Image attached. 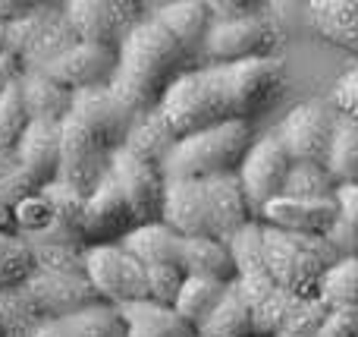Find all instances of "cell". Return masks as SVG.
I'll use <instances>...</instances> for the list:
<instances>
[{
    "mask_svg": "<svg viewBox=\"0 0 358 337\" xmlns=\"http://www.w3.org/2000/svg\"><path fill=\"white\" fill-rule=\"evenodd\" d=\"M35 271V252L19 233H0V294L19 290Z\"/></svg>",
    "mask_w": 358,
    "mask_h": 337,
    "instance_id": "33",
    "label": "cell"
},
{
    "mask_svg": "<svg viewBox=\"0 0 358 337\" xmlns=\"http://www.w3.org/2000/svg\"><path fill=\"white\" fill-rule=\"evenodd\" d=\"M261 237H264V265L273 281L296 300H317L324 275L330 265L340 262L334 246L324 237L286 233L277 227H264Z\"/></svg>",
    "mask_w": 358,
    "mask_h": 337,
    "instance_id": "6",
    "label": "cell"
},
{
    "mask_svg": "<svg viewBox=\"0 0 358 337\" xmlns=\"http://www.w3.org/2000/svg\"><path fill=\"white\" fill-rule=\"evenodd\" d=\"M0 233H16V218L6 202H0Z\"/></svg>",
    "mask_w": 358,
    "mask_h": 337,
    "instance_id": "46",
    "label": "cell"
},
{
    "mask_svg": "<svg viewBox=\"0 0 358 337\" xmlns=\"http://www.w3.org/2000/svg\"><path fill=\"white\" fill-rule=\"evenodd\" d=\"M63 13L79 41L113 50H120L126 35L145 19L142 6L132 0H69Z\"/></svg>",
    "mask_w": 358,
    "mask_h": 337,
    "instance_id": "12",
    "label": "cell"
},
{
    "mask_svg": "<svg viewBox=\"0 0 358 337\" xmlns=\"http://www.w3.org/2000/svg\"><path fill=\"white\" fill-rule=\"evenodd\" d=\"M182 243L185 237H179L173 227L157 221V224L136 227L120 246L129 256H136L145 268H164V265H179L182 268Z\"/></svg>",
    "mask_w": 358,
    "mask_h": 337,
    "instance_id": "23",
    "label": "cell"
},
{
    "mask_svg": "<svg viewBox=\"0 0 358 337\" xmlns=\"http://www.w3.org/2000/svg\"><path fill=\"white\" fill-rule=\"evenodd\" d=\"M204 183V199H208V218H210V237L229 243L233 233H239L245 224L258 221L252 214V205L245 199L239 174L210 177Z\"/></svg>",
    "mask_w": 358,
    "mask_h": 337,
    "instance_id": "17",
    "label": "cell"
},
{
    "mask_svg": "<svg viewBox=\"0 0 358 337\" xmlns=\"http://www.w3.org/2000/svg\"><path fill=\"white\" fill-rule=\"evenodd\" d=\"M73 44H79V38L69 29L63 6L60 10L35 6L29 16L10 22V29H6V50L19 57L25 73H44Z\"/></svg>",
    "mask_w": 358,
    "mask_h": 337,
    "instance_id": "7",
    "label": "cell"
},
{
    "mask_svg": "<svg viewBox=\"0 0 358 337\" xmlns=\"http://www.w3.org/2000/svg\"><path fill=\"white\" fill-rule=\"evenodd\" d=\"M229 287L233 284H220V281H210V277H185L173 309L182 315L185 325L198 334L204 328V322L217 312V306L227 300Z\"/></svg>",
    "mask_w": 358,
    "mask_h": 337,
    "instance_id": "28",
    "label": "cell"
},
{
    "mask_svg": "<svg viewBox=\"0 0 358 337\" xmlns=\"http://www.w3.org/2000/svg\"><path fill=\"white\" fill-rule=\"evenodd\" d=\"M151 16H155L195 60H201V44L210 29L208 0H170V4L157 6Z\"/></svg>",
    "mask_w": 358,
    "mask_h": 337,
    "instance_id": "22",
    "label": "cell"
},
{
    "mask_svg": "<svg viewBox=\"0 0 358 337\" xmlns=\"http://www.w3.org/2000/svg\"><path fill=\"white\" fill-rule=\"evenodd\" d=\"M85 275L92 281L101 303L110 306H129L138 300H151L148 290V268L120 243L110 246H88L85 252Z\"/></svg>",
    "mask_w": 358,
    "mask_h": 337,
    "instance_id": "8",
    "label": "cell"
},
{
    "mask_svg": "<svg viewBox=\"0 0 358 337\" xmlns=\"http://www.w3.org/2000/svg\"><path fill=\"white\" fill-rule=\"evenodd\" d=\"M327 315L330 309L321 300H296L289 306V312H286L277 337H315Z\"/></svg>",
    "mask_w": 358,
    "mask_h": 337,
    "instance_id": "38",
    "label": "cell"
},
{
    "mask_svg": "<svg viewBox=\"0 0 358 337\" xmlns=\"http://www.w3.org/2000/svg\"><path fill=\"white\" fill-rule=\"evenodd\" d=\"M286 67L280 57L214 63L182 73L161 101V117L176 139L220 123H252L255 114L283 95Z\"/></svg>",
    "mask_w": 358,
    "mask_h": 337,
    "instance_id": "1",
    "label": "cell"
},
{
    "mask_svg": "<svg viewBox=\"0 0 358 337\" xmlns=\"http://www.w3.org/2000/svg\"><path fill=\"white\" fill-rule=\"evenodd\" d=\"M336 180L327 170V164H292L289 177H286L283 195L289 199H334Z\"/></svg>",
    "mask_w": 358,
    "mask_h": 337,
    "instance_id": "34",
    "label": "cell"
},
{
    "mask_svg": "<svg viewBox=\"0 0 358 337\" xmlns=\"http://www.w3.org/2000/svg\"><path fill=\"white\" fill-rule=\"evenodd\" d=\"M315 337H358V312H330Z\"/></svg>",
    "mask_w": 358,
    "mask_h": 337,
    "instance_id": "42",
    "label": "cell"
},
{
    "mask_svg": "<svg viewBox=\"0 0 358 337\" xmlns=\"http://www.w3.org/2000/svg\"><path fill=\"white\" fill-rule=\"evenodd\" d=\"M22 95L25 107H29L31 120H48V123H60L69 114L73 95L69 88H63L57 79H50L48 73H25L22 76Z\"/></svg>",
    "mask_w": 358,
    "mask_h": 337,
    "instance_id": "29",
    "label": "cell"
},
{
    "mask_svg": "<svg viewBox=\"0 0 358 337\" xmlns=\"http://www.w3.org/2000/svg\"><path fill=\"white\" fill-rule=\"evenodd\" d=\"M44 73L57 79L69 92H85V88H107L117 73V50L101 48V44H73L63 57H57Z\"/></svg>",
    "mask_w": 358,
    "mask_h": 337,
    "instance_id": "16",
    "label": "cell"
},
{
    "mask_svg": "<svg viewBox=\"0 0 358 337\" xmlns=\"http://www.w3.org/2000/svg\"><path fill=\"white\" fill-rule=\"evenodd\" d=\"M22 76H25V69H22V63H19V57L10 54V50H3V54H0V95H3L10 85L22 82Z\"/></svg>",
    "mask_w": 358,
    "mask_h": 337,
    "instance_id": "45",
    "label": "cell"
},
{
    "mask_svg": "<svg viewBox=\"0 0 358 337\" xmlns=\"http://www.w3.org/2000/svg\"><path fill=\"white\" fill-rule=\"evenodd\" d=\"M31 337H126V325L117 306L94 303L63 319L41 322Z\"/></svg>",
    "mask_w": 358,
    "mask_h": 337,
    "instance_id": "21",
    "label": "cell"
},
{
    "mask_svg": "<svg viewBox=\"0 0 358 337\" xmlns=\"http://www.w3.org/2000/svg\"><path fill=\"white\" fill-rule=\"evenodd\" d=\"M195 337H258L255 328V315L248 309L245 296L239 294V287H229L227 300L217 306V312L204 322V328Z\"/></svg>",
    "mask_w": 358,
    "mask_h": 337,
    "instance_id": "30",
    "label": "cell"
},
{
    "mask_svg": "<svg viewBox=\"0 0 358 337\" xmlns=\"http://www.w3.org/2000/svg\"><path fill=\"white\" fill-rule=\"evenodd\" d=\"M189 69H195V57L155 16H145L120 44L107 92L129 117H142L161 107L170 85Z\"/></svg>",
    "mask_w": 358,
    "mask_h": 337,
    "instance_id": "3",
    "label": "cell"
},
{
    "mask_svg": "<svg viewBox=\"0 0 358 337\" xmlns=\"http://www.w3.org/2000/svg\"><path fill=\"white\" fill-rule=\"evenodd\" d=\"M132 117L110 98L107 88H85L73 95L69 114L60 120L63 164L60 180L88 195L107 174L126 142Z\"/></svg>",
    "mask_w": 358,
    "mask_h": 337,
    "instance_id": "2",
    "label": "cell"
},
{
    "mask_svg": "<svg viewBox=\"0 0 358 337\" xmlns=\"http://www.w3.org/2000/svg\"><path fill=\"white\" fill-rule=\"evenodd\" d=\"M182 271L189 277H210L220 284H236V259L229 243L214 237H189L182 243Z\"/></svg>",
    "mask_w": 358,
    "mask_h": 337,
    "instance_id": "25",
    "label": "cell"
},
{
    "mask_svg": "<svg viewBox=\"0 0 358 337\" xmlns=\"http://www.w3.org/2000/svg\"><path fill=\"white\" fill-rule=\"evenodd\" d=\"M82 212H85V195L63 180H54L19 202L13 208V218H16V233L31 249L35 246L88 249L82 237Z\"/></svg>",
    "mask_w": 358,
    "mask_h": 337,
    "instance_id": "5",
    "label": "cell"
},
{
    "mask_svg": "<svg viewBox=\"0 0 358 337\" xmlns=\"http://www.w3.org/2000/svg\"><path fill=\"white\" fill-rule=\"evenodd\" d=\"M334 202H336V214L358 231V183H340L334 193Z\"/></svg>",
    "mask_w": 358,
    "mask_h": 337,
    "instance_id": "43",
    "label": "cell"
},
{
    "mask_svg": "<svg viewBox=\"0 0 358 337\" xmlns=\"http://www.w3.org/2000/svg\"><path fill=\"white\" fill-rule=\"evenodd\" d=\"M334 107L343 117L358 120V67H352L349 73H343L334 85Z\"/></svg>",
    "mask_w": 358,
    "mask_h": 337,
    "instance_id": "40",
    "label": "cell"
},
{
    "mask_svg": "<svg viewBox=\"0 0 358 337\" xmlns=\"http://www.w3.org/2000/svg\"><path fill=\"white\" fill-rule=\"evenodd\" d=\"M255 142L252 123H220L210 130L192 132L179 139L167 161L161 164L164 177L170 180H210L223 174H239L248 149Z\"/></svg>",
    "mask_w": 358,
    "mask_h": 337,
    "instance_id": "4",
    "label": "cell"
},
{
    "mask_svg": "<svg viewBox=\"0 0 358 337\" xmlns=\"http://www.w3.org/2000/svg\"><path fill=\"white\" fill-rule=\"evenodd\" d=\"M6 29H10V25H6L3 19H0V54L6 50Z\"/></svg>",
    "mask_w": 358,
    "mask_h": 337,
    "instance_id": "47",
    "label": "cell"
},
{
    "mask_svg": "<svg viewBox=\"0 0 358 337\" xmlns=\"http://www.w3.org/2000/svg\"><path fill=\"white\" fill-rule=\"evenodd\" d=\"M41 189V183L19 164L16 151L0 149V202H6L10 208H16L19 202H25L29 195H35Z\"/></svg>",
    "mask_w": 358,
    "mask_h": 337,
    "instance_id": "36",
    "label": "cell"
},
{
    "mask_svg": "<svg viewBox=\"0 0 358 337\" xmlns=\"http://www.w3.org/2000/svg\"><path fill=\"white\" fill-rule=\"evenodd\" d=\"M19 294L29 300V306L35 309V315L41 322L63 319V315H73L79 309L101 303L85 271H57L38 268V265L29 281L19 287Z\"/></svg>",
    "mask_w": 358,
    "mask_h": 337,
    "instance_id": "10",
    "label": "cell"
},
{
    "mask_svg": "<svg viewBox=\"0 0 358 337\" xmlns=\"http://www.w3.org/2000/svg\"><path fill=\"white\" fill-rule=\"evenodd\" d=\"M327 240L330 246H334V252L340 259H352V256H358V231L352 224H346L343 218H336L334 221V227L327 231Z\"/></svg>",
    "mask_w": 358,
    "mask_h": 337,
    "instance_id": "41",
    "label": "cell"
},
{
    "mask_svg": "<svg viewBox=\"0 0 358 337\" xmlns=\"http://www.w3.org/2000/svg\"><path fill=\"white\" fill-rule=\"evenodd\" d=\"M164 224L173 227L179 237H210L208 199L201 180H170L164 202Z\"/></svg>",
    "mask_w": 358,
    "mask_h": 337,
    "instance_id": "20",
    "label": "cell"
},
{
    "mask_svg": "<svg viewBox=\"0 0 358 337\" xmlns=\"http://www.w3.org/2000/svg\"><path fill=\"white\" fill-rule=\"evenodd\" d=\"M336 107L334 101L324 98H311L296 104L289 114L283 117L277 130V139L283 142L286 155L292 158V164H324L330 151V139L336 130Z\"/></svg>",
    "mask_w": 358,
    "mask_h": 337,
    "instance_id": "9",
    "label": "cell"
},
{
    "mask_svg": "<svg viewBox=\"0 0 358 337\" xmlns=\"http://www.w3.org/2000/svg\"><path fill=\"white\" fill-rule=\"evenodd\" d=\"M210 10V22H227V19H242L248 16V4H239V0H208Z\"/></svg>",
    "mask_w": 358,
    "mask_h": 337,
    "instance_id": "44",
    "label": "cell"
},
{
    "mask_svg": "<svg viewBox=\"0 0 358 337\" xmlns=\"http://www.w3.org/2000/svg\"><path fill=\"white\" fill-rule=\"evenodd\" d=\"M136 214L126 202L120 183L110 174L85 195V212H82V237L85 246H110L123 243L136 231Z\"/></svg>",
    "mask_w": 358,
    "mask_h": 337,
    "instance_id": "15",
    "label": "cell"
},
{
    "mask_svg": "<svg viewBox=\"0 0 358 337\" xmlns=\"http://www.w3.org/2000/svg\"><path fill=\"white\" fill-rule=\"evenodd\" d=\"M120 319L126 325V337H195V331L185 325L173 306L155 300L120 306Z\"/></svg>",
    "mask_w": 358,
    "mask_h": 337,
    "instance_id": "24",
    "label": "cell"
},
{
    "mask_svg": "<svg viewBox=\"0 0 358 337\" xmlns=\"http://www.w3.org/2000/svg\"><path fill=\"white\" fill-rule=\"evenodd\" d=\"M317 300L330 312H358V256L330 265L317 290Z\"/></svg>",
    "mask_w": 358,
    "mask_h": 337,
    "instance_id": "31",
    "label": "cell"
},
{
    "mask_svg": "<svg viewBox=\"0 0 358 337\" xmlns=\"http://www.w3.org/2000/svg\"><path fill=\"white\" fill-rule=\"evenodd\" d=\"M289 170H292V158L286 155L277 132L264 136V139H255L245 161H242V167H239V180H242V189H245V199H248V205H252L255 218H261V212H264L273 199L283 195Z\"/></svg>",
    "mask_w": 358,
    "mask_h": 337,
    "instance_id": "13",
    "label": "cell"
},
{
    "mask_svg": "<svg viewBox=\"0 0 358 337\" xmlns=\"http://www.w3.org/2000/svg\"><path fill=\"white\" fill-rule=\"evenodd\" d=\"M41 319L19 290L0 294V337H31Z\"/></svg>",
    "mask_w": 358,
    "mask_h": 337,
    "instance_id": "37",
    "label": "cell"
},
{
    "mask_svg": "<svg viewBox=\"0 0 358 337\" xmlns=\"http://www.w3.org/2000/svg\"><path fill=\"white\" fill-rule=\"evenodd\" d=\"M176 142L179 139L167 126V120L161 117V111H151V114H142V117H132L123 149L132 151L136 158H142V161H151L161 167Z\"/></svg>",
    "mask_w": 358,
    "mask_h": 337,
    "instance_id": "27",
    "label": "cell"
},
{
    "mask_svg": "<svg viewBox=\"0 0 358 337\" xmlns=\"http://www.w3.org/2000/svg\"><path fill=\"white\" fill-rule=\"evenodd\" d=\"M336 202L334 199H289L280 195L261 212V224L277 227L286 233H305V237H327V231L334 227Z\"/></svg>",
    "mask_w": 358,
    "mask_h": 337,
    "instance_id": "18",
    "label": "cell"
},
{
    "mask_svg": "<svg viewBox=\"0 0 358 337\" xmlns=\"http://www.w3.org/2000/svg\"><path fill=\"white\" fill-rule=\"evenodd\" d=\"M16 158L41 186L60 180V164H63L60 123L31 120L29 130L22 132V139H19V145H16Z\"/></svg>",
    "mask_w": 358,
    "mask_h": 337,
    "instance_id": "19",
    "label": "cell"
},
{
    "mask_svg": "<svg viewBox=\"0 0 358 337\" xmlns=\"http://www.w3.org/2000/svg\"><path fill=\"white\" fill-rule=\"evenodd\" d=\"M31 117L29 107H25V95H22V82L10 85L0 95V149L16 151L22 132L29 130Z\"/></svg>",
    "mask_w": 358,
    "mask_h": 337,
    "instance_id": "35",
    "label": "cell"
},
{
    "mask_svg": "<svg viewBox=\"0 0 358 337\" xmlns=\"http://www.w3.org/2000/svg\"><path fill=\"white\" fill-rule=\"evenodd\" d=\"M277 32L261 13H248L242 19H227V22H210L208 35L201 44L204 67L214 63H239V60H258V57H273Z\"/></svg>",
    "mask_w": 358,
    "mask_h": 337,
    "instance_id": "11",
    "label": "cell"
},
{
    "mask_svg": "<svg viewBox=\"0 0 358 337\" xmlns=\"http://www.w3.org/2000/svg\"><path fill=\"white\" fill-rule=\"evenodd\" d=\"M305 16L317 35L358 54V0H311Z\"/></svg>",
    "mask_w": 358,
    "mask_h": 337,
    "instance_id": "26",
    "label": "cell"
},
{
    "mask_svg": "<svg viewBox=\"0 0 358 337\" xmlns=\"http://www.w3.org/2000/svg\"><path fill=\"white\" fill-rule=\"evenodd\" d=\"M185 271L179 265H164V268H148V290L151 300L164 306H176V296L185 284Z\"/></svg>",
    "mask_w": 358,
    "mask_h": 337,
    "instance_id": "39",
    "label": "cell"
},
{
    "mask_svg": "<svg viewBox=\"0 0 358 337\" xmlns=\"http://www.w3.org/2000/svg\"><path fill=\"white\" fill-rule=\"evenodd\" d=\"M324 164L334 174L336 186L340 183H358V120L343 117V114L336 117V130Z\"/></svg>",
    "mask_w": 358,
    "mask_h": 337,
    "instance_id": "32",
    "label": "cell"
},
{
    "mask_svg": "<svg viewBox=\"0 0 358 337\" xmlns=\"http://www.w3.org/2000/svg\"><path fill=\"white\" fill-rule=\"evenodd\" d=\"M110 177L120 183L126 202H129L136 224H157L164 221V202H167V177L157 164L142 161L132 151L120 149L110 161Z\"/></svg>",
    "mask_w": 358,
    "mask_h": 337,
    "instance_id": "14",
    "label": "cell"
}]
</instances>
